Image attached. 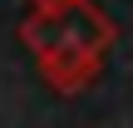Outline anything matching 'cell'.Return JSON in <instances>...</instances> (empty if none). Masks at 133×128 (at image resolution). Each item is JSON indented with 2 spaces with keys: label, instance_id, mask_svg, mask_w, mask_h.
I'll use <instances>...</instances> for the list:
<instances>
[{
  "label": "cell",
  "instance_id": "7a4b0ae2",
  "mask_svg": "<svg viewBox=\"0 0 133 128\" xmlns=\"http://www.w3.org/2000/svg\"><path fill=\"white\" fill-rule=\"evenodd\" d=\"M30 5H49V0H30Z\"/></svg>",
  "mask_w": 133,
  "mask_h": 128
},
{
  "label": "cell",
  "instance_id": "6da1fadb",
  "mask_svg": "<svg viewBox=\"0 0 133 128\" xmlns=\"http://www.w3.org/2000/svg\"><path fill=\"white\" fill-rule=\"evenodd\" d=\"M114 39L118 30L94 0H49L35 5V15L20 25V44L35 54V64L59 94H79L99 74Z\"/></svg>",
  "mask_w": 133,
  "mask_h": 128
}]
</instances>
